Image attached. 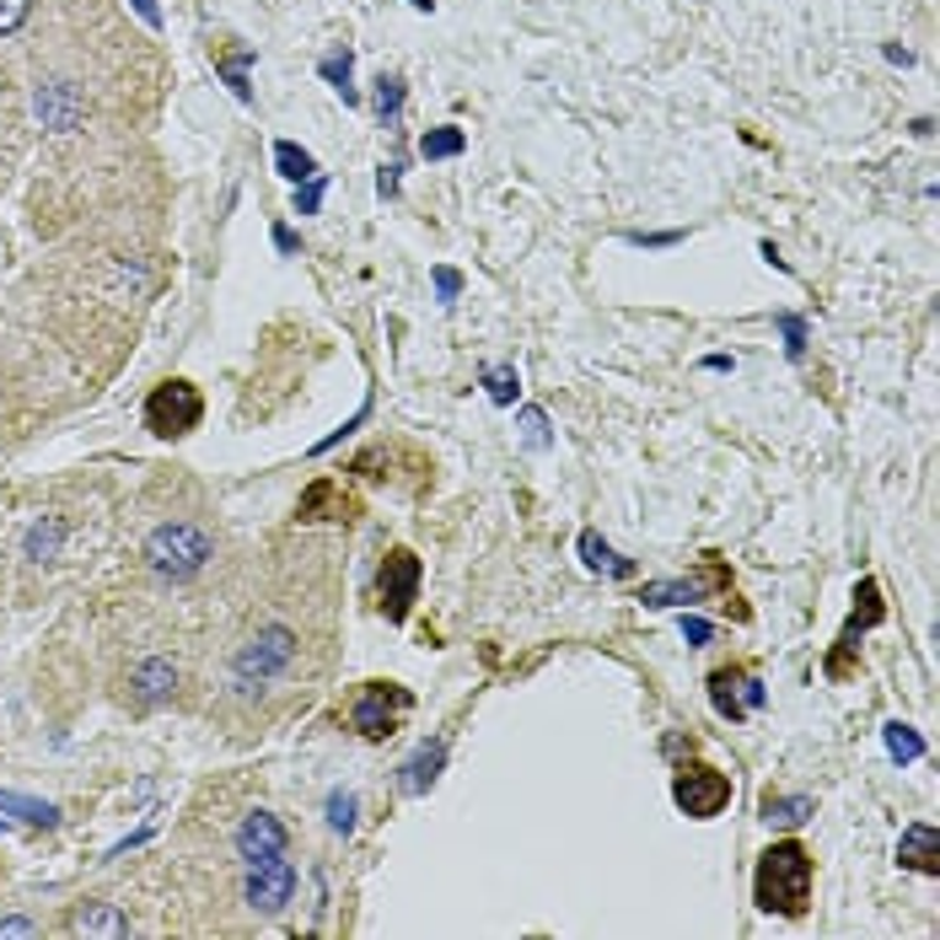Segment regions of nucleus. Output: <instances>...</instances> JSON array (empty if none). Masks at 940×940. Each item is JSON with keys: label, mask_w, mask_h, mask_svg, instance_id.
<instances>
[{"label": "nucleus", "mask_w": 940, "mask_h": 940, "mask_svg": "<svg viewBox=\"0 0 940 940\" xmlns=\"http://www.w3.org/2000/svg\"><path fill=\"white\" fill-rule=\"evenodd\" d=\"M763 258H768V263H774V269H779V274H790V263H785V258H779V248H774V243H763Z\"/></svg>", "instance_id": "nucleus-44"}, {"label": "nucleus", "mask_w": 940, "mask_h": 940, "mask_svg": "<svg viewBox=\"0 0 940 940\" xmlns=\"http://www.w3.org/2000/svg\"><path fill=\"white\" fill-rule=\"evenodd\" d=\"M580 564H586L591 575H619V580L634 575V560L613 554V549H608V538H602L597 527H586V532H580Z\"/></svg>", "instance_id": "nucleus-19"}, {"label": "nucleus", "mask_w": 940, "mask_h": 940, "mask_svg": "<svg viewBox=\"0 0 940 940\" xmlns=\"http://www.w3.org/2000/svg\"><path fill=\"white\" fill-rule=\"evenodd\" d=\"M33 114H38V125L44 129L70 134V129L81 125V114H86V97H81L70 81H44V86L33 92Z\"/></svg>", "instance_id": "nucleus-11"}, {"label": "nucleus", "mask_w": 940, "mask_h": 940, "mask_svg": "<svg viewBox=\"0 0 940 940\" xmlns=\"http://www.w3.org/2000/svg\"><path fill=\"white\" fill-rule=\"evenodd\" d=\"M624 243L628 248H678V243H683V232H628Z\"/></svg>", "instance_id": "nucleus-36"}, {"label": "nucleus", "mask_w": 940, "mask_h": 940, "mask_svg": "<svg viewBox=\"0 0 940 940\" xmlns=\"http://www.w3.org/2000/svg\"><path fill=\"white\" fill-rule=\"evenodd\" d=\"M317 75L344 97V108H355V103H361V92H355V49H344V44H339V49H328V55L317 60Z\"/></svg>", "instance_id": "nucleus-18"}, {"label": "nucleus", "mask_w": 940, "mask_h": 940, "mask_svg": "<svg viewBox=\"0 0 940 940\" xmlns=\"http://www.w3.org/2000/svg\"><path fill=\"white\" fill-rule=\"evenodd\" d=\"M0 816H22V822H33V827H55V822H60V807H49V801H33V796H11V790H0Z\"/></svg>", "instance_id": "nucleus-26"}, {"label": "nucleus", "mask_w": 940, "mask_h": 940, "mask_svg": "<svg viewBox=\"0 0 940 940\" xmlns=\"http://www.w3.org/2000/svg\"><path fill=\"white\" fill-rule=\"evenodd\" d=\"M215 554L210 532L193 527V521H162L151 538H145V564L162 575V580H193Z\"/></svg>", "instance_id": "nucleus-2"}, {"label": "nucleus", "mask_w": 940, "mask_h": 940, "mask_svg": "<svg viewBox=\"0 0 940 940\" xmlns=\"http://www.w3.org/2000/svg\"><path fill=\"white\" fill-rule=\"evenodd\" d=\"M855 602H860V608L849 613V624H844L838 645H833V656H827V678H833V683H844V678H849V656L860 650L855 639H860L866 628H877L881 613H886V608H881V586L877 580H860V586H855Z\"/></svg>", "instance_id": "nucleus-9"}, {"label": "nucleus", "mask_w": 940, "mask_h": 940, "mask_svg": "<svg viewBox=\"0 0 940 940\" xmlns=\"http://www.w3.org/2000/svg\"><path fill=\"white\" fill-rule=\"evenodd\" d=\"M774 328L785 333V355H790V361H807V317L801 313H774Z\"/></svg>", "instance_id": "nucleus-31"}, {"label": "nucleus", "mask_w": 940, "mask_h": 940, "mask_svg": "<svg viewBox=\"0 0 940 940\" xmlns=\"http://www.w3.org/2000/svg\"><path fill=\"white\" fill-rule=\"evenodd\" d=\"M33 16V0H0V38L22 33V22Z\"/></svg>", "instance_id": "nucleus-35"}, {"label": "nucleus", "mask_w": 940, "mask_h": 940, "mask_svg": "<svg viewBox=\"0 0 940 940\" xmlns=\"http://www.w3.org/2000/svg\"><path fill=\"white\" fill-rule=\"evenodd\" d=\"M355 812H361L355 790H328V827L333 833H355Z\"/></svg>", "instance_id": "nucleus-32"}, {"label": "nucleus", "mask_w": 940, "mask_h": 940, "mask_svg": "<svg viewBox=\"0 0 940 940\" xmlns=\"http://www.w3.org/2000/svg\"><path fill=\"white\" fill-rule=\"evenodd\" d=\"M403 97H409V86H403V75H381L376 81V92H372V108H376V119H398L403 114Z\"/></svg>", "instance_id": "nucleus-30"}, {"label": "nucleus", "mask_w": 940, "mask_h": 940, "mask_svg": "<svg viewBox=\"0 0 940 940\" xmlns=\"http://www.w3.org/2000/svg\"><path fill=\"white\" fill-rule=\"evenodd\" d=\"M812 855L801 838H779L763 849L757 871H752V903L763 914H779V919H801L812 908Z\"/></svg>", "instance_id": "nucleus-1"}, {"label": "nucleus", "mask_w": 940, "mask_h": 940, "mask_svg": "<svg viewBox=\"0 0 940 940\" xmlns=\"http://www.w3.org/2000/svg\"><path fill=\"white\" fill-rule=\"evenodd\" d=\"M409 5H414V11H436V0H409Z\"/></svg>", "instance_id": "nucleus-46"}, {"label": "nucleus", "mask_w": 940, "mask_h": 940, "mask_svg": "<svg viewBox=\"0 0 940 940\" xmlns=\"http://www.w3.org/2000/svg\"><path fill=\"white\" fill-rule=\"evenodd\" d=\"M173 689H178V667H173L167 656H145V661L134 667V693H140L145 704H167Z\"/></svg>", "instance_id": "nucleus-16"}, {"label": "nucleus", "mask_w": 940, "mask_h": 940, "mask_svg": "<svg viewBox=\"0 0 940 940\" xmlns=\"http://www.w3.org/2000/svg\"><path fill=\"white\" fill-rule=\"evenodd\" d=\"M440 768H446V742H420V752L398 768V790L403 796H431V785L440 779Z\"/></svg>", "instance_id": "nucleus-14"}, {"label": "nucleus", "mask_w": 940, "mask_h": 940, "mask_svg": "<svg viewBox=\"0 0 940 940\" xmlns=\"http://www.w3.org/2000/svg\"><path fill=\"white\" fill-rule=\"evenodd\" d=\"M252 60H258V49H237V55H221V60H215V70L226 75V86L237 92V103H252V86H248Z\"/></svg>", "instance_id": "nucleus-27"}, {"label": "nucleus", "mask_w": 940, "mask_h": 940, "mask_svg": "<svg viewBox=\"0 0 940 940\" xmlns=\"http://www.w3.org/2000/svg\"><path fill=\"white\" fill-rule=\"evenodd\" d=\"M516 431H521V446H532V451H549V446H554V425H549V414H543L538 403H527V409L516 414Z\"/></svg>", "instance_id": "nucleus-29"}, {"label": "nucleus", "mask_w": 940, "mask_h": 940, "mask_svg": "<svg viewBox=\"0 0 940 940\" xmlns=\"http://www.w3.org/2000/svg\"><path fill=\"white\" fill-rule=\"evenodd\" d=\"M285 844H291V833H285V822L274 812H248L243 816V827H237V855H243V860L285 855Z\"/></svg>", "instance_id": "nucleus-12"}, {"label": "nucleus", "mask_w": 940, "mask_h": 940, "mask_svg": "<svg viewBox=\"0 0 940 940\" xmlns=\"http://www.w3.org/2000/svg\"><path fill=\"white\" fill-rule=\"evenodd\" d=\"M886 60L892 64H914V55H908V49H897V44H886Z\"/></svg>", "instance_id": "nucleus-45"}, {"label": "nucleus", "mask_w": 940, "mask_h": 940, "mask_svg": "<svg viewBox=\"0 0 940 940\" xmlns=\"http://www.w3.org/2000/svg\"><path fill=\"white\" fill-rule=\"evenodd\" d=\"M398 173H403L398 162H381V167H376V193H381V199H398Z\"/></svg>", "instance_id": "nucleus-39"}, {"label": "nucleus", "mask_w": 940, "mask_h": 940, "mask_svg": "<svg viewBox=\"0 0 940 940\" xmlns=\"http://www.w3.org/2000/svg\"><path fill=\"white\" fill-rule=\"evenodd\" d=\"M70 936H129V919L114 908V903H86L75 919H70Z\"/></svg>", "instance_id": "nucleus-20"}, {"label": "nucleus", "mask_w": 940, "mask_h": 940, "mask_svg": "<svg viewBox=\"0 0 940 940\" xmlns=\"http://www.w3.org/2000/svg\"><path fill=\"white\" fill-rule=\"evenodd\" d=\"M763 683L757 678H748V672H737V667H726V672H715L709 678V704H715V715H726V720H748L752 709H763Z\"/></svg>", "instance_id": "nucleus-10"}, {"label": "nucleus", "mask_w": 940, "mask_h": 940, "mask_svg": "<svg viewBox=\"0 0 940 940\" xmlns=\"http://www.w3.org/2000/svg\"><path fill=\"white\" fill-rule=\"evenodd\" d=\"M366 420H372V403H361V409H355V420H350V425H339V431H333V436H322L313 446V451H333V446H339V440L350 436V431H361V425H366Z\"/></svg>", "instance_id": "nucleus-37"}, {"label": "nucleus", "mask_w": 940, "mask_h": 940, "mask_svg": "<svg viewBox=\"0 0 940 940\" xmlns=\"http://www.w3.org/2000/svg\"><path fill=\"white\" fill-rule=\"evenodd\" d=\"M0 936H38V925L22 919V914H5V919H0Z\"/></svg>", "instance_id": "nucleus-40"}, {"label": "nucleus", "mask_w": 940, "mask_h": 940, "mask_svg": "<svg viewBox=\"0 0 940 940\" xmlns=\"http://www.w3.org/2000/svg\"><path fill=\"white\" fill-rule=\"evenodd\" d=\"M274 248H280V252H296V248H302V237H296L291 226H274Z\"/></svg>", "instance_id": "nucleus-42"}, {"label": "nucleus", "mask_w": 940, "mask_h": 940, "mask_svg": "<svg viewBox=\"0 0 940 940\" xmlns=\"http://www.w3.org/2000/svg\"><path fill=\"white\" fill-rule=\"evenodd\" d=\"M129 5H134V16H140L145 27H162V5H156V0H129Z\"/></svg>", "instance_id": "nucleus-41"}, {"label": "nucleus", "mask_w": 940, "mask_h": 940, "mask_svg": "<svg viewBox=\"0 0 940 940\" xmlns=\"http://www.w3.org/2000/svg\"><path fill=\"white\" fill-rule=\"evenodd\" d=\"M322 193H328V178L317 173L307 184H296V215H317L322 210Z\"/></svg>", "instance_id": "nucleus-34"}, {"label": "nucleus", "mask_w": 940, "mask_h": 940, "mask_svg": "<svg viewBox=\"0 0 940 940\" xmlns=\"http://www.w3.org/2000/svg\"><path fill=\"white\" fill-rule=\"evenodd\" d=\"M897 866L919 871V877H940V827L936 822H908L897 838Z\"/></svg>", "instance_id": "nucleus-13"}, {"label": "nucleus", "mask_w": 940, "mask_h": 940, "mask_svg": "<svg viewBox=\"0 0 940 940\" xmlns=\"http://www.w3.org/2000/svg\"><path fill=\"white\" fill-rule=\"evenodd\" d=\"M881 742H886V757H892V763H919V757H925V737H919L908 720H886V726H881Z\"/></svg>", "instance_id": "nucleus-24"}, {"label": "nucleus", "mask_w": 940, "mask_h": 940, "mask_svg": "<svg viewBox=\"0 0 940 940\" xmlns=\"http://www.w3.org/2000/svg\"><path fill=\"white\" fill-rule=\"evenodd\" d=\"M672 801H678L683 816L709 822V816H720L731 807V779L720 768H709V763H689V768L672 774Z\"/></svg>", "instance_id": "nucleus-4"}, {"label": "nucleus", "mask_w": 940, "mask_h": 940, "mask_svg": "<svg viewBox=\"0 0 940 940\" xmlns=\"http://www.w3.org/2000/svg\"><path fill=\"white\" fill-rule=\"evenodd\" d=\"M296 661V634L285 624H263L248 645L237 650V683H269Z\"/></svg>", "instance_id": "nucleus-7"}, {"label": "nucleus", "mask_w": 940, "mask_h": 940, "mask_svg": "<svg viewBox=\"0 0 940 940\" xmlns=\"http://www.w3.org/2000/svg\"><path fill=\"white\" fill-rule=\"evenodd\" d=\"M468 151V134L457 125H440V129H425L420 134V156L425 162H451V156H462Z\"/></svg>", "instance_id": "nucleus-25"}, {"label": "nucleus", "mask_w": 940, "mask_h": 940, "mask_svg": "<svg viewBox=\"0 0 940 940\" xmlns=\"http://www.w3.org/2000/svg\"><path fill=\"white\" fill-rule=\"evenodd\" d=\"M479 381H484L490 403H501V409H510V403H516V392H521L516 366H479Z\"/></svg>", "instance_id": "nucleus-28"}, {"label": "nucleus", "mask_w": 940, "mask_h": 940, "mask_svg": "<svg viewBox=\"0 0 940 940\" xmlns=\"http://www.w3.org/2000/svg\"><path fill=\"white\" fill-rule=\"evenodd\" d=\"M757 816H763L768 827H801V822H812L816 816V801L812 796H763Z\"/></svg>", "instance_id": "nucleus-21"}, {"label": "nucleus", "mask_w": 940, "mask_h": 940, "mask_svg": "<svg viewBox=\"0 0 940 940\" xmlns=\"http://www.w3.org/2000/svg\"><path fill=\"white\" fill-rule=\"evenodd\" d=\"M344 516H350V501H344V490L333 479L307 484V495L296 501V521H344Z\"/></svg>", "instance_id": "nucleus-15"}, {"label": "nucleus", "mask_w": 940, "mask_h": 940, "mask_svg": "<svg viewBox=\"0 0 940 940\" xmlns=\"http://www.w3.org/2000/svg\"><path fill=\"white\" fill-rule=\"evenodd\" d=\"M420 580H425V564L414 549H392L381 560V575H376V591H381V613L387 624H409L414 602H420Z\"/></svg>", "instance_id": "nucleus-5"}, {"label": "nucleus", "mask_w": 940, "mask_h": 940, "mask_svg": "<svg viewBox=\"0 0 940 940\" xmlns=\"http://www.w3.org/2000/svg\"><path fill=\"white\" fill-rule=\"evenodd\" d=\"M243 892H248V908H258V914H280V908L296 897V866H291L285 855L248 860V881H243Z\"/></svg>", "instance_id": "nucleus-8"}, {"label": "nucleus", "mask_w": 940, "mask_h": 940, "mask_svg": "<svg viewBox=\"0 0 940 940\" xmlns=\"http://www.w3.org/2000/svg\"><path fill=\"white\" fill-rule=\"evenodd\" d=\"M0 833H5V816H0Z\"/></svg>", "instance_id": "nucleus-47"}, {"label": "nucleus", "mask_w": 940, "mask_h": 940, "mask_svg": "<svg viewBox=\"0 0 940 940\" xmlns=\"http://www.w3.org/2000/svg\"><path fill=\"white\" fill-rule=\"evenodd\" d=\"M431 280H436V302H440V307H451V302L462 296V269L436 263V269H431Z\"/></svg>", "instance_id": "nucleus-33"}, {"label": "nucleus", "mask_w": 940, "mask_h": 940, "mask_svg": "<svg viewBox=\"0 0 940 940\" xmlns=\"http://www.w3.org/2000/svg\"><path fill=\"white\" fill-rule=\"evenodd\" d=\"M683 639H689L693 650H698V645H709V634H715V624H709V619H698V613H683Z\"/></svg>", "instance_id": "nucleus-38"}, {"label": "nucleus", "mask_w": 940, "mask_h": 940, "mask_svg": "<svg viewBox=\"0 0 940 940\" xmlns=\"http://www.w3.org/2000/svg\"><path fill=\"white\" fill-rule=\"evenodd\" d=\"M704 372H737L731 355H704Z\"/></svg>", "instance_id": "nucleus-43"}, {"label": "nucleus", "mask_w": 940, "mask_h": 940, "mask_svg": "<svg viewBox=\"0 0 940 940\" xmlns=\"http://www.w3.org/2000/svg\"><path fill=\"white\" fill-rule=\"evenodd\" d=\"M204 420V398L193 381H162L151 398H145V431L162 440L173 436H188L193 425Z\"/></svg>", "instance_id": "nucleus-3"}, {"label": "nucleus", "mask_w": 940, "mask_h": 940, "mask_svg": "<svg viewBox=\"0 0 940 940\" xmlns=\"http://www.w3.org/2000/svg\"><path fill=\"white\" fill-rule=\"evenodd\" d=\"M414 709V693L398 689V683H366L361 689V698H355V709H350V726L366 737V742H381V737H392L398 731V720Z\"/></svg>", "instance_id": "nucleus-6"}, {"label": "nucleus", "mask_w": 940, "mask_h": 940, "mask_svg": "<svg viewBox=\"0 0 940 940\" xmlns=\"http://www.w3.org/2000/svg\"><path fill=\"white\" fill-rule=\"evenodd\" d=\"M60 543H64V521L60 516H44V521H33V527H27L22 554H27L33 564H49V560H60Z\"/></svg>", "instance_id": "nucleus-22"}, {"label": "nucleus", "mask_w": 940, "mask_h": 940, "mask_svg": "<svg viewBox=\"0 0 940 940\" xmlns=\"http://www.w3.org/2000/svg\"><path fill=\"white\" fill-rule=\"evenodd\" d=\"M704 597H709L704 580H645V586H639V602H645V608H693V602H704Z\"/></svg>", "instance_id": "nucleus-17"}, {"label": "nucleus", "mask_w": 940, "mask_h": 940, "mask_svg": "<svg viewBox=\"0 0 940 940\" xmlns=\"http://www.w3.org/2000/svg\"><path fill=\"white\" fill-rule=\"evenodd\" d=\"M274 173L285 184H307V178H317V156L296 140H274Z\"/></svg>", "instance_id": "nucleus-23"}]
</instances>
